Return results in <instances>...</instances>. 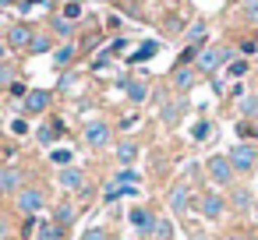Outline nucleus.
Returning a JSON list of instances; mask_svg holds the SVG:
<instances>
[{"label": "nucleus", "mask_w": 258, "mask_h": 240, "mask_svg": "<svg viewBox=\"0 0 258 240\" xmlns=\"http://www.w3.org/2000/svg\"><path fill=\"white\" fill-rule=\"evenodd\" d=\"M156 53H159V43H142V46H138L127 60H131V64H142V60H152Z\"/></svg>", "instance_id": "obj_15"}, {"label": "nucleus", "mask_w": 258, "mask_h": 240, "mask_svg": "<svg viewBox=\"0 0 258 240\" xmlns=\"http://www.w3.org/2000/svg\"><path fill=\"white\" fill-rule=\"evenodd\" d=\"M82 240H106V229L92 226V229H85V236H82Z\"/></svg>", "instance_id": "obj_31"}, {"label": "nucleus", "mask_w": 258, "mask_h": 240, "mask_svg": "<svg viewBox=\"0 0 258 240\" xmlns=\"http://www.w3.org/2000/svg\"><path fill=\"white\" fill-rule=\"evenodd\" d=\"M18 208H22L25 215L39 212V208H43V191H39V187H22V191H18Z\"/></svg>", "instance_id": "obj_3"}, {"label": "nucleus", "mask_w": 258, "mask_h": 240, "mask_svg": "<svg viewBox=\"0 0 258 240\" xmlns=\"http://www.w3.org/2000/svg\"><path fill=\"white\" fill-rule=\"evenodd\" d=\"M78 15H82V4H68V8H64V18H68V22H75Z\"/></svg>", "instance_id": "obj_32"}, {"label": "nucleus", "mask_w": 258, "mask_h": 240, "mask_svg": "<svg viewBox=\"0 0 258 240\" xmlns=\"http://www.w3.org/2000/svg\"><path fill=\"white\" fill-rule=\"evenodd\" d=\"M244 74H247V64L244 60H233L230 64V78H244Z\"/></svg>", "instance_id": "obj_28"}, {"label": "nucleus", "mask_w": 258, "mask_h": 240, "mask_svg": "<svg viewBox=\"0 0 258 240\" xmlns=\"http://www.w3.org/2000/svg\"><path fill=\"white\" fill-rule=\"evenodd\" d=\"M4 53H8V46H4V43H0V60H4Z\"/></svg>", "instance_id": "obj_39"}, {"label": "nucleus", "mask_w": 258, "mask_h": 240, "mask_svg": "<svg viewBox=\"0 0 258 240\" xmlns=\"http://www.w3.org/2000/svg\"><path fill=\"white\" fill-rule=\"evenodd\" d=\"M152 236H156V240H173V222H170L166 215H156V222H152Z\"/></svg>", "instance_id": "obj_13"}, {"label": "nucleus", "mask_w": 258, "mask_h": 240, "mask_svg": "<svg viewBox=\"0 0 258 240\" xmlns=\"http://www.w3.org/2000/svg\"><path fill=\"white\" fill-rule=\"evenodd\" d=\"M233 201H237V205H240V208H244V212H247V208H251V194H247V191H244V187H237V191H233Z\"/></svg>", "instance_id": "obj_25"}, {"label": "nucleus", "mask_w": 258, "mask_h": 240, "mask_svg": "<svg viewBox=\"0 0 258 240\" xmlns=\"http://www.w3.org/2000/svg\"><path fill=\"white\" fill-rule=\"evenodd\" d=\"M0 240H8V222L0 219Z\"/></svg>", "instance_id": "obj_38"}, {"label": "nucleus", "mask_w": 258, "mask_h": 240, "mask_svg": "<svg viewBox=\"0 0 258 240\" xmlns=\"http://www.w3.org/2000/svg\"><path fill=\"white\" fill-rule=\"evenodd\" d=\"M0 85H15V71L8 64H0Z\"/></svg>", "instance_id": "obj_29"}, {"label": "nucleus", "mask_w": 258, "mask_h": 240, "mask_svg": "<svg viewBox=\"0 0 258 240\" xmlns=\"http://www.w3.org/2000/svg\"><path fill=\"white\" fill-rule=\"evenodd\" d=\"M53 222L71 226V222H75V208H71V205H57V219H53Z\"/></svg>", "instance_id": "obj_23"}, {"label": "nucleus", "mask_w": 258, "mask_h": 240, "mask_svg": "<svg viewBox=\"0 0 258 240\" xmlns=\"http://www.w3.org/2000/svg\"><path fill=\"white\" fill-rule=\"evenodd\" d=\"M85 141L96 145V148L106 145V141H110V124H103V120H89V124H85Z\"/></svg>", "instance_id": "obj_5"}, {"label": "nucleus", "mask_w": 258, "mask_h": 240, "mask_svg": "<svg viewBox=\"0 0 258 240\" xmlns=\"http://www.w3.org/2000/svg\"><path fill=\"white\" fill-rule=\"evenodd\" d=\"M226 57H230V50H216V46H212V50L198 53V71H202V74H212V71L226 60Z\"/></svg>", "instance_id": "obj_4"}, {"label": "nucleus", "mask_w": 258, "mask_h": 240, "mask_svg": "<svg viewBox=\"0 0 258 240\" xmlns=\"http://www.w3.org/2000/svg\"><path fill=\"white\" fill-rule=\"evenodd\" d=\"M117 159H120L124 166H131V163L138 159V145H135V141H120V145H117Z\"/></svg>", "instance_id": "obj_16"}, {"label": "nucleus", "mask_w": 258, "mask_h": 240, "mask_svg": "<svg viewBox=\"0 0 258 240\" xmlns=\"http://www.w3.org/2000/svg\"><path fill=\"white\" fill-rule=\"evenodd\" d=\"M60 134H64V120H50L46 127H39V131H36V138H39L43 145H50V141H53V138H60Z\"/></svg>", "instance_id": "obj_12"}, {"label": "nucleus", "mask_w": 258, "mask_h": 240, "mask_svg": "<svg viewBox=\"0 0 258 240\" xmlns=\"http://www.w3.org/2000/svg\"><path fill=\"white\" fill-rule=\"evenodd\" d=\"M209 177H212L219 187H226V184L233 180V166H230V159H226V155H209Z\"/></svg>", "instance_id": "obj_2"}, {"label": "nucleus", "mask_w": 258, "mask_h": 240, "mask_svg": "<svg viewBox=\"0 0 258 240\" xmlns=\"http://www.w3.org/2000/svg\"><path fill=\"white\" fill-rule=\"evenodd\" d=\"M4 4H11V0H0V8H4Z\"/></svg>", "instance_id": "obj_40"}, {"label": "nucleus", "mask_w": 258, "mask_h": 240, "mask_svg": "<svg viewBox=\"0 0 258 240\" xmlns=\"http://www.w3.org/2000/svg\"><path fill=\"white\" fill-rule=\"evenodd\" d=\"M237 134H240V138H254V127H251V124H240Z\"/></svg>", "instance_id": "obj_37"}, {"label": "nucleus", "mask_w": 258, "mask_h": 240, "mask_svg": "<svg viewBox=\"0 0 258 240\" xmlns=\"http://www.w3.org/2000/svg\"><path fill=\"white\" fill-rule=\"evenodd\" d=\"M223 212H226V201H223L219 194H205V198H202V215H205L209 222L223 219Z\"/></svg>", "instance_id": "obj_7"}, {"label": "nucleus", "mask_w": 258, "mask_h": 240, "mask_svg": "<svg viewBox=\"0 0 258 240\" xmlns=\"http://www.w3.org/2000/svg\"><path fill=\"white\" fill-rule=\"evenodd\" d=\"M46 106H50V92H43V89L25 92V103H22V110H25V113H43Z\"/></svg>", "instance_id": "obj_6"}, {"label": "nucleus", "mask_w": 258, "mask_h": 240, "mask_svg": "<svg viewBox=\"0 0 258 240\" xmlns=\"http://www.w3.org/2000/svg\"><path fill=\"white\" fill-rule=\"evenodd\" d=\"M187 201H191V187H187V184L170 187V212H173V215H180V212L187 208Z\"/></svg>", "instance_id": "obj_8"}, {"label": "nucleus", "mask_w": 258, "mask_h": 240, "mask_svg": "<svg viewBox=\"0 0 258 240\" xmlns=\"http://www.w3.org/2000/svg\"><path fill=\"white\" fill-rule=\"evenodd\" d=\"M230 166H233V173H251V170L258 166V148L247 145V141L233 145V148H230Z\"/></svg>", "instance_id": "obj_1"}, {"label": "nucleus", "mask_w": 258, "mask_h": 240, "mask_svg": "<svg viewBox=\"0 0 258 240\" xmlns=\"http://www.w3.org/2000/svg\"><path fill=\"white\" fill-rule=\"evenodd\" d=\"M191 138H195V141H209V138H212V124H209V120H195V124H191Z\"/></svg>", "instance_id": "obj_18"}, {"label": "nucleus", "mask_w": 258, "mask_h": 240, "mask_svg": "<svg viewBox=\"0 0 258 240\" xmlns=\"http://www.w3.org/2000/svg\"><path fill=\"white\" fill-rule=\"evenodd\" d=\"M244 15H247L251 22H258V0H244Z\"/></svg>", "instance_id": "obj_30"}, {"label": "nucleus", "mask_w": 258, "mask_h": 240, "mask_svg": "<svg viewBox=\"0 0 258 240\" xmlns=\"http://www.w3.org/2000/svg\"><path fill=\"white\" fill-rule=\"evenodd\" d=\"M57 184H60V187H68V191H78V187L85 184V173H82V170H71V166H68V170H60Z\"/></svg>", "instance_id": "obj_11"}, {"label": "nucleus", "mask_w": 258, "mask_h": 240, "mask_svg": "<svg viewBox=\"0 0 258 240\" xmlns=\"http://www.w3.org/2000/svg\"><path fill=\"white\" fill-rule=\"evenodd\" d=\"M138 180H142V177H138V173H131V170H120V173H117V180H113V184H138Z\"/></svg>", "instance_id": "obj_26"}, {"label": "nucleus", "mask_w": 258, "mask_h": 240, "mask_svg": "<svg viewBox=\"0 0 258 240\" xmlns=\"http://www.w3.org/2000/svg\"><path fill=\"white\" fill-rule=\"evenodd\" d=\"M71 159H75V155H71L68 148H53V152H50V163H53V166H64V170H68Z\"/></svg>", "instance_id": "obj_19"}, {"label": "nucleus", "mask_w": 258, "mask_h": 240, "mask_svg": "<svg viewBox=\"0 0 258 240\" xmlns=\"http://www.w3.org/2000/svg\"><path fill=\"white\" fill-rule=\"evenodd\" d=\"M230 240H244V236H230Z\"/></svg>", "instance_id": "obj_41"}, {"label": "nucleus", "mask_w": 258, "mask_h": 240, "mask_svg": "<svg viewBox=\"0 0 258 240\" xmlns=\"http://www.w3.org/2000/svg\"><path fill=\"white\" fill-rule=\"evenodd\" d=\"M11 131H15V134H29V120H22V117L11 120Z\"/></svg>", "instance_id": "obj_34"}, {"label": "nucleus", "mask_w": 258, "mask_h": 240, "mask_svg": "<svg viewBox=\"0 0 258 240\" xmlns=\"http://www.w3.org/2000/svg\"><path fill=\"white\" fill-rule=\"evenodd\" d=\"M127 215H131V226H135L138 233H152V222H156V215H152L149 208H142V205H138V208H131Z\"/></svg>", "instance_id": "obj_9"}, {"label": "nucleus", "mask_w": 258, "mask_h": 240, "mask_svg": "<svg viewBox=\"0 0 258 240\" xmlns=\"http://www.w3.org/2000/svg\"><path fill=\"white\" fill-rule=\"evenodd\" d=\"M71 60H75V46H60V50L53 53V64H57V67H64V64H71Z\"/></svg>", "instance_id": "obj_20"}, {"label": "nucleus", "mask_w": 258, "mask_h": 240, "mask_svg": "<svg viewBox=\"0 0 258 240\" xmlns=\"http://www.w3.org/2000/svg\"><path fill=\"white\" fill-rule=\"evenodd\" d=\"M32 53H43V50H50V39H43V36H32V46H29Z\"/></svg>", "instance_id": "obj_27"}, {"label": "nucleus", "mask_w": 258, "mask_h": 240, "mask_svg": "<svg viewBox=\"0 0 258 240\" xmlns=\"http://www.w3.org/2000/svg\"><path fill=\"white\" fill-rule=\"evenodd\" d=\"M53 29H57L60 36H71V22H68V18H57V22H53Z\"/></svg>", "instance_id": "obj_33"}, {"label": "nucleus", "mask_w": 258, "mask_h": 240, "mask_svg": "<svg viewBox=\"0 0 258 240\" xmlns=\"http://www.w3.org/2000/svg\"><path fill=\"white\" fill-rule=\"evenodd\" d=\"M124 89H127V96H131V99H135V103H142V99H145V96H149V89H145V85H142V82H127V85H124Z\"/></svg>", "instance_id": "obj_21"}, {"label": "nucleus", "mask_w": 258, "mask_h": 240, "mask_svg": "<svg viewBox=\"0 0 258 240\" xmlns=\"http://www.w3.org/2000/svg\"><path fill=\"white\" fill-rule=\"evenodd\" d=\"M240 110H244L247 117H251V113H258V99H251V96H247V99L240 103Z\"/></svg>", "instance_id": "obj_35"}, {"label": "nucleus", "mask_w": 258, "mask_h": 240, "mask_svg": "<svg viewBox=\"0 0 258 240\" xmlns=\"http://www.w3.org/2000/svg\"><path fill=\"white\" fill-rule=\"evenodd\" d=\"M39 240H60V226H57V222H43Z\"/></svg>", "instance_id": "obj_24"}, {"label": "nucleus", "mask_w": 258, "mask_h": 240, "mask_svg": "<svg viewBox=\"0 0 258 240\" xmlns=\"http://www.w3.org/2000/svg\"><path fill=\"white\" fill-rule=\"evenodd\" d=\"M159 117H163V124H177V120H180V103L163 106V113H159Z\"/></svg>", "instance_id": "obj_22"}, {"label": "nucleus", "mask_w": 258, "mask_h": 240, "mask_svg": "<svg viewBox=\"0 0 258 240\" xmlns=\"http://www.w3.org/2000/svg\"><path fill=\"white\" fill-rule=\"evenodd\" d=\"M15 187H22V173L18 170H0V194H8Z\"/></svg>", "instance_id": "obj_14"}, {"label": "nucleus", "mask_w": 258, "mask_h": 240, "mask_svg": "<svg viewBox=\"0 0 258 240\" xmlns=\"http://www.w3.org/2000/svg\"><path fill=\"white\" fill-rule=\"evenodd\" d=\"M202 36H205V25H202V22H198V25H191V29H187V39H202Z\"/></svg>", "instance_id": "obj_36"}, {"label": "nucleus", "mask_w": 258, "mask_h": 240, "mask_svg": "<svg viewBox=\"0 0 258 240\" xmlns=\"http://www.w3.org/2000/svg\"><path fill=\"white\" fill-rule=\"evenodd\" d=\"M195 74H198V71H191V67H180V71L173 74V85L184 92V89H191V85H195Z\"/></svg>", "instance_id": "obj_17"}, {"label": "nucleus", "mask_w": 258, "mask_h": 240, "mask_svg": "<svg viewBox=\"0 0 258 240\" xmlns=\"http://www.w3.org/2000/svg\"><path fill=\"white\" fill-rule=\"evenodd\" d=\"M8 43L18 46V50H29V46H32V29H29V25H15V29L8 32Z\"/></svg>", "instance_id": "obj_10"}]
</instances>
